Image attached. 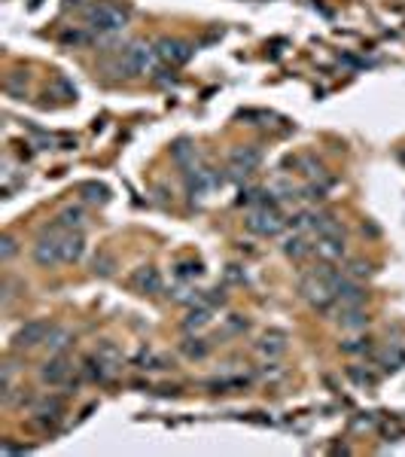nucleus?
<instances>
[{"label": "nucleus", "mask_w": 405, "mask_h": 457, "mask_svg": "<svg viewBox=\"0 0 405 457\" xmlns=\"http://www.w3.org/2000/svg\"><path fill=\"white\" fill-rule=\"evenodd\" d=\"M71 345H73V332L64 330V326H52L49 339H46V348H49L52 354H64Z\"/></svg>", "instance_id": "18"}, {"label": "nucleus", "mask_w": 405, "mask_h": 457, "mask_svg": "<svg viewBox=\"0 0 405 457\" xmlns=\"http://www.w3.org/2000/svg\"><path fill=\"white\" fill-rule=\"evenodd\" d=\"M52 332V323H46V320H28L25 326H19L12 335V348L15 350H30L37 345H46V339H49Z\"/></svg>", "instance_id": "7"}, {"label": "nucleus", "mask_w": 405, "mask_h": 457, "mask_svg": "<svg viewBox=\"0 0 405 457\" xmlns=\"http://www.w3.org/2000/svg\"><path fill=\"white\" fill-rule=\"evenodd\" d=\"M132 284L141 289V293H159L162 289V274L152 265H141L134 274H132Z\"/></svg>", "instance_id": "13"}, {"label": "nucleus", "mask_w": 405, "mask_h": 457, "mask_svg": "<svg viewBox=\"0 0 405 457\" xmlns=\"http://www.w3.org/2000/svg\"><path fill=\"white\" fill-rule=\"evenodd\" d=\"M345 274H348V278H354V280L369 278V274H372V265H369V262H363V259H350L348 269H345Z\"/></svg>", "instance_id": "26"}, {"label": "nucleus", "mask_w": 405, "mask_h": 457, "mask_svg": "<svg viewBox=\"0 0 405 457\" xmlns=\"http://www.w3.org/2000/svg\"><path fill=\"white\" fill-rule=\"evenodd\" d=\"M287 226V219L280 217V210L274 208V204H262L259 210H253L247 217V228L259 238H274V235H280Z\"/></svg>", "instance_id": "5"}, {"label": "nucleus", "mask_w": 405, "mask_h": 457, "mask_svg": "<svg viewBox=\"0 0 405 457\" xmlns=\"http://www.w3.org/2000/svg\"><path fill=\"white\" fill-rule=\"evenodd\" d=\"M259 162H262V152L256 147H235L228 152V165L241 168V171H247V174H253L259 168Z\"/></svg>", "instance_id": "12"}, {"label": "nucleus", "mask_w": 405, "mask_h": 457, "mask_svg": "<svg viewBox=\"0 0 405 457\" xmlns=\"http://www.w3.org/2000/svg\"><path fill=\"white\" fill-rule=\"evenodd\" d=\"M95 354H98V357H101V360H104V363H110V366H113V369H116V366L122 363V354H119V350H116V348H113V345H110V341H104V345H98V350H95Z\"/></svg>", "instance_id": "27"}, {"label": "nucleus", "mask_w": 405, "mask_h": 457, "mask_svg": "<svg viewBox=\"0 0 405 457\" xmlns=\"http://www.w3.org/2000/svg\"><path fill=\"white\" fill-rule=\"evenodd\" d=\"M177 274H180V278H201V274H204V269H201V262H183L180 265V269H177Z\"/></svg>", "instance_id": "31"}, {"label": "nucleus", "mask_w": 405, "mask_h": 457, "mask_svg": "<svg viewBox=\"0 0 405 457\" xmlns=\"http://www.w3.org/2000/svg\"><path fill=\"white\" fill-rule=\"evenodd\" d=\"M156 46H150V43H143V40H134V43H128L125 49L119 52V64H116V71L122 76H141V73H152V67H156Z\"/></svg>", "instance_id": "1"}, {"label": "nucleus", "mask_w": 405, "mask_h": 457, "mask_svg": "<svg viewBox=\"0 0 405 457\" xmlns=\"http://www.w3.org/2000/svg\"><path fill=\"white\" fill-rule=\"evenodd\" d=\"M210 320H213V308H210V305H204V302H198L195 308L186 314L183 326H186V330H201V326H208Z\"/></svg>", "instance_id": "19"}, {"label": "nucleus", "mask_w": 405, "mask_h": 457, "mask_svg": "<svg viewBox=\"0 0 405 457\" xmlns=\"http://www.w3.org/2000/svg\"><path fill=\"white\" fill-rule=\"evenodd\" d=\"M284 350H287V332L284 330H269L256 341V354L269 357V360H278Z\"/></svg>", "instance_id": "10"}, {"label": "nucleus", "mask_w": 405, "mask_h": 457, "mask_svg": "<svg viewBox=\"0 0 405 457\" xmlns=\"http://www.w3.org/2000/svg\"><path fill=\"white\" fill-rule=\"evenodd\" d=\"M299 293H302V299L308 302L311 308H317V311H326L335 302L332 287L326 284V278H323V274H317V271L305 274V278L299 280Z\"/></svg>", "instance_id": "4"}, {"label": "nucleus", "mask_w": 405, "mask_h": 457, "mask_svg": "<svg viewBox=\"0 0 405 457\" xmlns=\"http://www.w3.org/2000/svg\"><path fill=\"white\" fill-rule=\"evenodd\" d=\"M341 350L354 357V354H369L372 345H369V339H348V341H341Z\"/></svg>", "instance_id": "28"}, {"label": "nucleus", "mask_w": 405, "mask_h": 457, "mask_svg": "<svg viewBox=\"0 0 405 457\" xmlns=\"http://www.w3.org/2000/svg\"><path fill=\"white\" fill-rule=\"evenodd\" d=\"M61 235H64V228L55 223L52 228H46L40 238H37L30 256H34V262L40 265V269H55V265L64 262V256H61Z\"/></svg>", "instance_id": "3"}, {"label": "nucleus", "mask_w": 405, "mask_h": 457, "mask_svg": "<svg viewBox=\"0 0 405 457\" xmlns=\"http://www.w3.org/2000/svg\"><path fill=\"white\" fill-rule=\"evenodd\" d=\"M55 223H58L61 228H64V232H73V228H82V226H86V210H82L80 204H76V208L71 204V208H64V210L58 213V219H55Z\"/></svg>", "instance_id": "17"}, {"label": "nucleus", "mask_w": 405, "mask_h": 457, "mask_svg": "<svg viewBox=\"0 0 405 457\" xmlns=\"http://www.w3.org/2000/svg\"><path fill=\"white\" fill-rule=\"evenodd\" d=\"M302 198H308V201H323V198H326V189L317 186V183H311V186L302 189Z\"/></svg>", "instance_id": "32"}, {"label": "nucleus", "mask_w": 405, "mask_h": 457, "mask_svg": "<svg viewBox=\"0 0 405 457\" xmlns=\"http://www.w3.org/2000/svg\"><path fill=\"white\" fill-rule=\"evenodd\" d=\"M15 253H19V244H15V238H12V235H3V238H0V259L10 262Z\"/></svg>", "instance_id": "30"}, {"label": "nucleus", "mask_w": 405, "mask_h": 457, "mask_svg": "<svg viewBox=\"0 0 405 457\" xmlns=\"http://www.w3.org/2000/svg\"><path fill=\"white\" fill-rule=\"evenodd\" d=\"M82 253H86V238L80 235V228L61 235V256H64V262H80Z\"/></svg>", "instance_id": "14"}, {"label": "nucleus", "mask_w": 405, "mask_h": 457, "mask_svg": "<svg viewBox=\"0 0 405 457\" xmlns=\"http://www.w3.org/2000/svg\"><path fill=\"white\" fill-rule=\"evenodd\" d=\"M228 332H235V335L247 332V320H244V317H232V320H228Z\"/></svg>", "instance_id": "34"}, {"label": "nucleus", "mask_w": 405, "mask_h": 457, "mask_svg": "<svg viewBox=\"0 0 405 457\" xmlns=\"http://www.w3.org/2000/svg\"><path fill=\"white\" fill-rule=\"evenodd\" d=\"M28 80H30L28 71H12V73L3 80V89L10 91V95H19V86H28Z\"/></svg>", "instance_id": "25"}, {"label": "nucleus", "mask_w": 405, "mask_h": 457, "mask_svg": "<svg viewBox=\"0 0 405 457\" xmlns=\"http://www.w3.org/2000/svg\"><path fill=\"white\" fill-rule=\"evenodd\" d=\"M208 341H201V339H186L183 341V354L189 357V360H204L208 357Z\"/></svg>", "instance_id": "24"}, {"label": "nucleus", "mask_w": 405, "mask_h": 457, "mask_svg": "<svg viewBox=\"0 0 405 457\" xmlns=\"http://www.w3.org/2000/svg\"><path fill=\"white\" fill-rule=\"evenodd\" d=\"M284 253L299 262V259H308L311 253H314V244L308 241V235H305V232H296V235H289V238L284 241Z\"/></svg>", "instance_id": "15"}, {"label": "nucleus", "mask_w": 405, "mask_h": 457, "mask_svg": "<svg viewBox=\"0 0 405 457\" xmlns=\"http://www.w3.org/2000/svg\"><path fill=\"white\" fill-rule=\"evenodd\" d=\"M348 375L357 381V384H375V375H369V372H360V369H348Z\"/></svg>", "instance_id": "33"}, {"label": "nucleus", "mask_w": 405, "mask_h": 457, "mask_svg": "<svg viewBox=\"0 0 405 457\" xmlns=\"http://www.w3.org/2000/svg\"><path fill=\"white\" fill-rule=\"evenodd\" d=\"M339 323L345 326V330H363V326H369V314H366L363 308H341Z\"/></svg>", "instance_id": "20"}, {"label": "nucleus", "mask_w": 405, "mask_h": 457, "mask_svg": "<svg viewBox=\"0 0 405 457\" xmlns=\"http://www.w3.org/2000/svg\"><path fill=\"white\" fill-rule=\"evenodd\" d=\"M80 195L86 198L89 204H107V201H110V189H107L104 183H82Z\"/></svg>", "instance_id": "21"}, {"label": "nucleus", "mask_w": 405, "mask_h": 457, "mask_svg": "<svg viewBox=\"0 0 405 457\" xmlns=\"http://www.w3.org/2000/svg\"><path fill=\"white\" fill-rule=\"evenodd\" d=\"M348 253V244H345V232L339 235H326V238H317V256L323 262H341Z\"/></svg>", "instance_id": "9"}, {"label": "nucleus", "mask_w": 405, "mask_h": 457, "mask_svg": "<svg viewBox=\"0 0 405 457\" xmlns=\"http://www.w3.org/2000/svg\"><path fill=\"white\" fill-rule=\"evenodd\" d=\"M86 25L98 30V34H116V30L128 25V10H122L116 3H107V0L91 3L86 10Z\"/></svg>", "instance_id": "2"}, {"label": "nucleus", "mask_w": 405, "mask_h": 457, "mask_svg": "<svg viewBox=\"0 0 405 457\" xmlns=\"http://www.w3.org/2000/svg\"><path fill=\"white\" fill-rule=\"evenodd\" d=\"M156 55L168 67H180L192 58V43L180 40V37H162V40L156 43Z\"/></svg>", "instance_id": "6"}, {"label": "nucleus", "mask_w": 405, "mask_h": 457, "mask_svg": "<svg viewBox=\"0 0 405 457\" xmlns=\"http://www.w3.org/2000/svg\"><path fill=\"white\" fill-rule=\"evenodd\" d=\"M40 381L43 384H49V387H58V384H64L67 375H71V360H67L64 354H55V357H49L43 366H40Z\"/></svg>", "instance_id": "8"}, {"label": "nucleus", "mask_w": 405, "mask_h": 457, "mask_svg": "<svg viewBox=\"0 0 405 457\" xmlns=\"http://www.w3.org/2000/svg\"><path fill=\"white\" fill-rule=\"evenodd\" d=\"M296 168L305 174L308 180H317V177H323V162L314 156H296Z\"/></svg>", "instance_id": "23"}, {"label": "nucleus", "mask_w": 405, "mask_h": 457, "mask_svg": "<svg viewBox=\"0 0 405 457\" xmlns=\"http://www.w3.org/2000/svg\"><path fill=\"white\" fill-rule=\"evenodd\" d=\"M171 159H174V162H177L180 168H192V165H195V159H198V152H195V147H192V141L180 137V141L171 147Z\"/></svg>", "instance_id": "16"}, {"label": "nucleus", "mask_w": 405, "mask_h": 457, "mask_svg": "<svg viewBox=\"0 0 405 457\" xmlns=\"http://www.w3.org/2000/svg\"><path fill=\"white\" fill-rule=\"evenodd\" d=\"M110 372H113V366L104 363L98 354L86 360V378H89V381H107V378H110Z\"/></svg>", "instance_id": "22"}, {"label": "nucleus", "mask_w": 405, "mask_h": 457, "mask_svg": "<svg viewBox=\"0 0 405 457\" xmlns=\"http://www.w3.org/2000/svg\"><path fill=\"white\" fill-rule=\"evenodd\" d=\"M91 265H95V274L107 278V274H113V265H116V262H113V256H110V253H98Z\"/></svg>", "instance_id": "29"}, {"label": "nucleus", "mask_w": 405, "mask_h": 457, "mask_svg": "<svg viewBox=\"0 0 405 457\" xmlns=\"http://www.w3.org/2000/svg\"><path fill=\"white\" fill-rule=\"evenodd\" d=\"M311 235H317V238H326V235H339V232H345L339 223V217L330 210H314L311 213V228H308Z\"/></svg>", "instance_id": "11"}]
</instances>
